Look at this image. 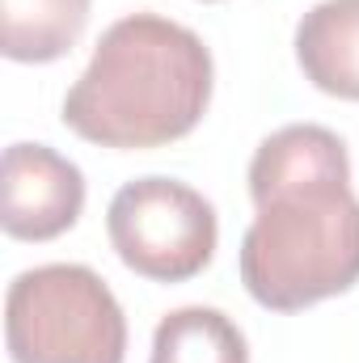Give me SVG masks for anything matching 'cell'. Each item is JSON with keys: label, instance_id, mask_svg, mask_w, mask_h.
Masks as SVG:
<instances>
[{"label": "cell", "instance_id": "2", "mask_svg": "<svg viewBox=\"0 0 359 363\" xmlns=\"http://www.w3.org/2000/svg\"><path fill=\"white\" fill-rule=\"evenodd\" d=\"M211 51L161 13L118 17L81 81L64 97V123L101 148H161L190 135L211 101Z\"/></svg>", "mask_w": 359, "mask_h": 363}, {"label": "cell", "instance_id": "6", "mask_svg": "<svg viewBox=\"0 0 359 363\" xmlns=\"http://www.w3.org/2000/svg\"><path fill=\"white\" fill-rule=\"evenodd\" d=\"M296 64L321 93L359 101V0H321L300 17Z\"/></svg>", "mask_w": 359, "mask_h": 363}, {"label": "cell", "instance_id": "4", "mask_svg": "<svg viewBox=\"0 0 359 363\" xmlns=\"http://www.w3.org/2000/svg\"><path fill=\"white\" fill-rule=\"evenodd\" d=\"M106 233L123 267L153 283H186L216 254V207L186 182L136 178L118 186L106 211Z\"/></svg>", "mask_w": 359, "mask_h": 363}, {"label": "cell", "instance_id": "5", "mask_svg": "<svg viewBox=\"0 0 359 363\" xmlns=\"http://www.w3.org/2000/svg\"><path fill=\"white\" fill-rule=\"evenodd\" d=\"M85 211V174L47 144H9L0 161V228L17 241H51Z\"/></svg>", "mask_w": 359, "mask_h": 363}, {"label": "cell", "instance_id": "7", "mask_svg": "<svg viewBox=\"0 0 359 363\" xmlns=\"http://www.w3.org/2000/svg\"><path fill=\"white\" fill-rule=\"evenodd\" d=\"M93 0H0V51L13 64L64 60L89 26Z\"/></svg>", "mask_w": 359, "mask_h": 363}, {"label": "cell", "instance_id": "1", "mask_svg": "<svg viewBox=\"0 0 359 363\" xmlns=\"http://www.w3.org/2000/svg\"><path fill=\"white\" fill-rule=\"evenodd\" d=\"M254 224L241 283L270 313H300L359 283V199L347 144L317 123L267 135L250 161Z\"/></svg>", "mask_w": 359, "mask_h": 363}, {"label": "cell", "instance_id": "8", "mask_svg": "<svg viewBox=\"0 0 359 363\" xmlns=\"http://www.w3.org/2000/svg\"><path fill=\"white\" fill-rule=\"evenodd\" d=\"M148 363H250V347L233 317L190 304L161 317Z\"/></svg>", "mask_w": 359, "mask_h": 363}, {"label": "cell", "instance_id": "3", "mask_svg": "<svg viewBox=\"0 0 359 363\" xmlns=\"http://www.w3.org/2000/svg\"><path fill=\"white\" fill-rule=\"evenodd\" d=\"M4 342L13 363H123L127 317L97 271L51 262L9 283Z\"/></svg>", "mask_w": 359, "mask_h": 363}]
</instances>
